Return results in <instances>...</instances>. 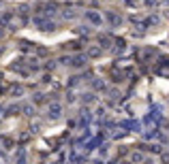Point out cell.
<instances>
[{"mask_svg":"<svg viewBox=\"0 0 169 164\" xmlns=\"http://www.w3.org/2000/svg\"><path fill=\"white\" fill-rule=\"evenodd\" d=\"M99 51H101L99 47H92V49H90V56H99Z\"/></svg>","mask_w":169,"mask_h":164,"instance_id":"2","label":"cell"},{"mask_svg":"<svg viewBox=\"0 0 169 164\" xmlns=\"http://www.w3.org/2000/svg\"><path fill=\"white\" fill-rule=\"evenodd\" d=\"M49 111H51V115H58V113H60V107L54 105V107H49Z\"/></svg>","mask_w":169,"mask_h":164,"instance_id":"1","label":"cell"}]
</instances>
